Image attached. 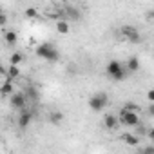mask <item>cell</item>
I'll return each instance as SVG.
<instances>
[{
	"mask_svg": "<svg viewBox=\"0 0 154 154\" xmlns=\"http://www.w3.org/2000/svg\"><path fill=\"white\" fill-rule=\"evenodd\" d=\"M105 72H107L109 78H112L114 82H122V80H125V76H127L129 69L123 67L122 62H118V60H111V62L107 63V67H105Z\"/></svg>",
	"mask_w": 154,
	"mask_h": 154,
	"instance_id": "cell-1",
	"label": "cell"
},
{
	"mask_svg": "<svg viewBox=\"0 0 154 154\" xmlns=\"http://www.w3.org/2000/svg\"><path fill=\"white\" fill-rule=\"evenodd\" d=\"M35 54H36L38 58H44V60H47V62H56V60L60 58V53H58V49H56L53 44H49V42H44V44L36 45V49H35Z\"/></svg>",
	"mask_w": 154,
	"mask_h": 154,
	"instance_id": "cell-2",
	"label": "cell"
},
{
	"mask_svg": "<svg viewBox=\"0 0 154 154\" xmlns=\"http://www.w3.org/2000/svg\"><path fill=\"white\" fill-rule=\"evenodd\" d=\"M120 123L125 125V127L134 129L138 123H141L140 122V114L136 111H129L127 107H122V111H120Z\"/></svg>",
	"mask_w": 154,
	"mask_h": 154,
	"instance_id": "cell-3",
	"label": "cell"
},
{
	"mask_svg": "<svg viewBox=\"0 0 154 154\" xmlns=\"http://www.w3.org/2000/svg\"><path fill=\"white\" fill-rule=\"evenodd\" d=\"M107 105H109V96L105 93H96V94H93L89 98V109L94 111V112L103 111Z\"/></svg>",
	"mask_w": 154,
	"mask_h": 154,
	"instance_id": "cell-4",
	"label": "cell"
},
{
	"mask_svg": "<svg viewBox=\"0 0 154 154\" xmlns=\"http://www.w3.org/2000/svg\"><path fill=\"white\" fill-rule=\"evenodd\" d=\"M120 33H122V36L125 38V40H129V42H132V44H140L141 42V36H140V33H138V29L134 27V26H122V29H120Z\"/></svg>",
	"mask_w": 154,
	"mask_h": 154,
	"instance_id": "cell-5",
	"label": "cell"
},
{
	"mask_svg": "<svg viewBox=\"0 0 154 154\" xmlns=\"http://www.w3.org/2000/svg\"><path fill=\"white\" fill-rule=\"evenodd\" d=\"M9 102H11V107H15L17 111H22V109H26L27 96H26V93H13L9 96Z\"/></svg>",
	"mask_w": 154,
	"mask_h": 154,
	"instance_id": "cell-6",
	"label": "cell"
},
{
	"mask_svg": "<svg viewBox=\"0 0 154 154\" xmlns=\"http://www.w3.org/2000/svg\"><path fill=\"white\" fill-rule=\"evenodd\" d=\"M103 125H105V129L107 131H116L118 127H120V116H116V114H105L103 116Z\"/></svg>",
	"mask_w": 154,
	"mask_h": 154,
	"instance_id": "cell-7",
	"label": "cell"
},
{
	"mask_svg": "<svg viewBox=\"0 0 154 154\" xmlns=\"http://www.w3.org/2000/svg\"><path fill=\"white\" fill-rule=\"evenodd\" d=\"M31 122H33V112L22 109V111H20V116H18V127H20V129H26V127L31 125Z\"/></svg>",
	"mask_w": 154,
	"mask_h": 154,
	"instance_id": "cell-8",
	"label": "cell"
},
{
	"mask_svg": "<svg viewBox=\"0 0 154 154\" xmlns=\"http://www.w3.org/2000/svg\"><path fill=\"white\" fill-rule=\"evenodd\" d=\"M63 17L71 18L72 22L82 20V13H80V9H78V8H74V6H67V8L63 9Z\"/></svg>",
	"mask_w": 154,
	"mask_h": 154,
	"instance_id": "cell-9",
	"label": "cell"
},
{
	"mask_svg": "<svg viewBox=\"0 0 154 154\" xmlns=\"http://www.w3.org/2000/svg\"><path fill=\"white\" fill-rule=\"evenodd\" d=\"M120 140H122L125 145H129V147H136V145H140V141H141V138H140L138 134H131V132L122 134Z\"/></svg>",
	"mask_w": 154,
	"mask_h": 154,
	"instance_id": "cell-10",
	"label": "cell"
},
{
	"mask_svg": "<svg viewBox=\"0 0 154 154\" xmlns=\"http://www.w3.org/2000/svg\"><path fill=\"white\" fill-rule=\"evenodd\" d=\"M15 93V87H13V80H8L2 84V87H0V94H2L4 98H9L11 94Z\"/></svg>",
	"mask_w": 154,
	"mask_h": 154,
	"instance_id": "cell-11",
	"label": "cell"
},
{
	"mask_svg": "<svg viewBox=\"0 0 154 154\" xmlns=\"http://www.w3.org/2000/svg\"><path fill=\"white\" fill-rule=\"evenodd\" d=\"M69 31H71V26H69V22L67 20H56V33H60V35H69Z\"/></svg>",
	"mask_w": 154,
	"mask_h": 154,
	"instance_id": "cell-12",
	"label": "cell"
},
{
	"mask_svg": "<svg viewBox=\"0 0 154 154\" xmlns=\"http://www.w3.org/2000/svg\"><path fill=\"white\" fill-rule=\"evenodd\" d=\"M125 67L129 69V72H136V71H140V60L136 58V56H131L129 60H127V63H125Z\"/></svg>",
	"mask_w": 154,
	"mask_h": 154,
	"instance_id": "cell-13",
	"label": "cell"
},
{
	"mask_svg": "<svg viewBox=\"0 0 154 154\" xmlns=\"http://www.w3.org/2000/svg\"><path fill=\"white\" fill-rule=\"evenodd\" d=\"M4 40H6L8 45H15L17 40H18V35H17L15 31H6V33H4Z\"/></svg>",
	"mask_w": 154,
	"mask_h": 154,
	"instance_id": "cell-14",
	"label": "cell"
},
{
	"mask_svg": "<svg viewBox=\"0 0 154 154\" xmlns=\"http://www.w3.org/2000/svg\"><path fill=\"white\" fill-rule=\"evenodd\" d=\"M62 120H63V114H62L60 111H51V112H49V122H51L53 125H58Z\"/></svg>",
	"mask_w": 154,
	"mask_h": 154,
	"instance_id": "cell-15",
	"label": "cell"
},
{
	"mask_svg": "<svg viewBox=\"0 0 154 154\" xmlns=\"http://www.w3.org/2000/svg\"><path fill=\"white\" fill-rule=\"evenodd\" d=\"M24 62V54L22 53H18V51H15V53H11V56H9V63H15V65H20Z\"/></svg>",
	"mask_w": 154,
	"mask_h": 154,
	"instance_id": "cell-16",
	"label": "cell"
},
{
	"mask_svg": "<svg viewBox=\"0 0 154 154\" xmlns=\"http://www.w3.org/2000/svg\"><path fill=\"white\" fill-rule=\"evenodd\" d=\"M8 74L11 76L13 80H15V78H18V76H20V67H18V65H15V63H9V67H8Z\"/></svg>",
	"mask_w": 154,
	"mask_h": 154,
	"instance_id": "cell-17",
	"label": "cell"
},
{
	"mask_svg": "<svg viewBox=\"0 0 154 154\" xmlns=\"http://www.w3.org/2000/svg\"><path fill=\"white\" fill-rule=\"evenodd\" d=\"M24 17L33 20V18H36V17H38V9H36V8H27V9L24 11Z\"/></svg>",
	"mask_w": 154,
	"mask_h": 154,
	"instance_id": "cell-18",
	"label": "cell"
},
{
	"mask_svg": "<svg viewBox=\"0 0 154 154\" xmlns=\"http://www.w3.org/2000/svg\"><path fill=\"white\" fill-rule=\"evenodd\" d=\"M26 96L31 98V100H38V91H36L35 87H27V89H26Z\"/></svg>",
	"mask_w": 154,
	"mask_h": 154,
	"instance_id": "cell-19",
	"label": "cell"
},
{
	"mask_svg": "<svg viewBox=\"0 0 154 154\" xmlns=\"http://www.w3.org/2000/svg\"><path fill=\"white\" fill-rule=\"evenodd\" d=\"M134 129H136V134H138L140 138H143V136H147V134H149V129H147V127H143L141 123H138Z\"/></svg>",
	"mask_w": 154,
	"mask_h": 154,
	"instance_id": "cell-20",
	"label": "cell"
},
{
	"mask_svg": "<svg viewBox=\"0 0 154 154\" xmlns=\"http://www.w3.org/2000/svg\"><path fill=\"white\" fill-rule=\"evenodd\" d=\"M141 152H143V154H154V143H152V145L141 147Z\"/></svg>",
	"mask_w": 154,
	"mask_h": 154,
	"instance_id": "cell-21",
	"label": "cell"
},
{
	"mask_svg": "<svg viewBox=\"0 0 154 154\" xmlns=\"http://www.w3.org/2000/svg\"><path fill=\"white\" fill-rule=\"evenodd\" d=\"M145 112H147V116H150V118H154V102H150V105L145 109Z\"/></svg>",
	"mask_w": 154,
	"mask_h": 154,
	"instance_id": "cell-22",
	"label": "cell"
},
{
	"mask_svg": "<svg viewBox=\"0 0 154 154\" xmlns=\"http://www.w3.org/2000/svg\"><path fill=\"white\" fill-rule=\"evenodd\" d=\"M145 98H147L149 102H154V89H149V91L145 93Z\"/></svg>",
	"mask_w": 154,
	"mask_h": 154,
	"instance_id": "cell-23",
	"label": "cell"
},
{
	"mask_svg": "<svg viewBox=\"0 0 154 154\" xmlns=\"http://www.w3.org/2000/svg\"><path fill=\"white\" fill-rule=\"evenodd\" d=\"M123 107H127V109H129V111H136V112H138V111H140V107H138V105H136V103H125V105H123Z\"/></svg>",
	"mask_w": 154,
	"mask_h": 154,
	"instance_id": "cell-24",
	"label": "cell"
},
{
	"mask_svg": "<svg viewBox=\"0 0 154 154\" xmlns=\"http://www.w3.org/2000/svg\"><path fill=\"white\" fill-rule=\"evenodd\" d=\"M147 138H149V140L154 143V127H150V129H149V134H147Z\"/></svg>",
	"mask_w": 154,
	"mask_h": 154,
	"instance_id": "cell-25",
	"label": "cell"
},
{
	"mask_svg": "<svg viewBox=\"0 0 154 154\" xmlns=\"http://www.w3.org/2000/svg\"><path fill=\"white\" fill-rule=\"evenodd\" d=\"M6 24H8V15L2 13V17H0V26H6Z\"/></svg>",
	"mask_w": 154,
	"mask_h": 154,
	"instance_id": "cell-26",
	"label": "cell"
},
{
	"mask_svg": "<svg viewBox=\"0 0 154 154\" xmlns=\"http://www.w3.org/2000/svg\"><path fill=\"white\" fill-rule=\"evenodd\" d=\"M149 18H150L152 22H154V9H152V11H149Z\"/></svg>",
	"mask_w": 154,
	"mask_h": 154,
	"instance_id": "cell-27",
	"label": "cell"
}]
</instances>
